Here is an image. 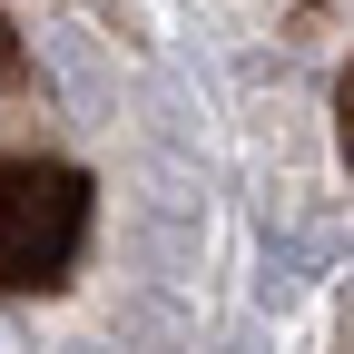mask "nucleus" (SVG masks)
<instances>
[{
    "label": "nucleus",
    "instance_id": "2",
    "mask_svg": "<svg viewBox=\"0 0 354 354\" xmlns=\"http://www.w3.org/2000/svg\"><path fill=\"white\" fill-rule=\"evenodd\" d=\"M0 354H30V335H20V325H10V315H0Z\"/></svg>",
    "mask_w": 354,
    "mask_h": 354
},
{
    "label": "nucleus",
    "instance_id": "3",
    "mask_svg": "<svg viewBox=\"0 0 354 354\" xmlns=\"http://www.w3.org/2000/svg\"><path fill=\"white\" fill-rule=\"evenodd\" d=\"M216 354H266V344H256V335H236V344H216Z\"/></svg>",
    "mask_w": 354,
    "mask_h": 354
},
{
    "label": "nucleus",
    "instance_id": "1",
    "mask_svg": "<svg viewBox=\"0 0 354 354\" xmlns=\"http://www.w3.org/2000/svg\"><path fill=\"white\" fill-rule=\"evenodd\" d=\"M79 227H88V187L69 167H0V286H59Z\"/></svg>",
    "mask_w": 354,
    "mask_h": 354
},
{
    "label": "nucleus",
    "instance_id": "4",
    "mask_svg": "<svg viewBox=\"0 0 354 354\" xmlns=\"http://www.w3.org/2000/svg\"><path fill=\"white\" fill-rule=\"evenodd\" d=\"M59 354H109V344H59Z\"/></svg>",
    "mask_w": 354,
    "mask_h": 354
}]
</instances>
